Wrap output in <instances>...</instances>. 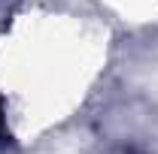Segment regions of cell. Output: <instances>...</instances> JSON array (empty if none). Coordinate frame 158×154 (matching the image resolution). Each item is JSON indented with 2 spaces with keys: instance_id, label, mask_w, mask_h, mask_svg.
Instances as JSON below:
<instances>
[{
  "instance_id": "obj_1",
  "label": "cell",
  "mask_w": 158,
  "mask_h": 154,
  "mask_svg": "<svg viewBox=\"0 0 158 154\" xmlns=\"http://www.w3.org/2000/svg\"><path fill=\"white\" fill-rule=\"evenodd\" d=\"M9 130H6V103H3V97H0V148H6L9 145Z\"/></svg>"
},
{
  "instance_id": "obj_2",
  "label": "cell",
  "mask_w": 158,
  "mask_h": 154,
  "mask_svg": "<svg viewBox=\"0 0 158 154\" xmlns=\"http://www.w3.org/2000/svg\"><path fill=\"white\" fill-rule=\"evenodd\" d=\"M100 154H146V151L137 148V145H110V148H103Z\"/></svg>"
}]
</instances>
